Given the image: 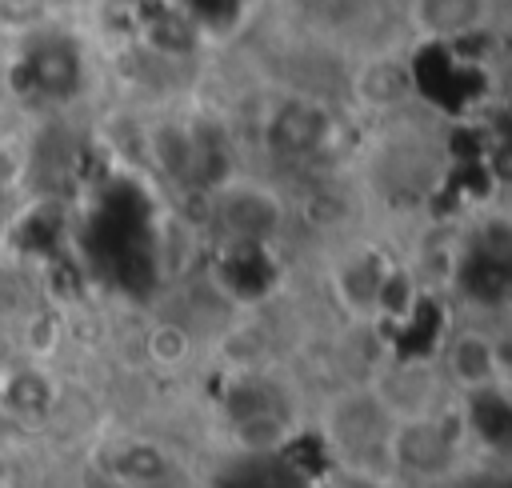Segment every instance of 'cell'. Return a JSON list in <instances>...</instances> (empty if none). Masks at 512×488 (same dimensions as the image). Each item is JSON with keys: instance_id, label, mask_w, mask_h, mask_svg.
<instances>
[{"instance_id": "cell-1", "label": "cell", "mask_w": 512, "mask_h": 488, "mask_svg": "<svg viewBox=\"0 0 512 488\" xmlns=\"http://www.w3.org/2000/svg\"><path fill=\"white\" fill-rule=\"evenodd\" d=\"M384 448L400 468H412V472H436L452 456V440L432 416L396 420V428H388Z\"/></svg>"}, {"instance_id": "cell-2", "label": "cell", "mask_w": 512, "mask_h": 488, "mask_svg": "<svg viewBox=\"0 0 512 488\" xmlns=\"http://www.w3.org/2000/svg\"><path fill=\"white\" fill-rule=\"evenodd\" d=\"M448 376L468 392L492 388L500 376V356H496L492 340L484 332H460L448 344Z\"/></svg>"}, {"instance_id": "cell-3", "label": "cell", "mask_w": 512, "mask_h": 488, "mask_svg": "<svg viewBox=\"0 0 512 488\" xmlns=\"http://www.w3.org/2000/svg\"><path fill=\"white\" fill-rule=\"evenodd\" d=\"M332 436L348 448L364 444H384L388 440V416L372 396H356L332 412Z\"/></svg>"}, {"instance_id": "cell-4", "label": "cell", "mask_w": 512, "mask_h": 488, "mask_svg": "<svg viewBox=\"0 0 512 488\" xmlns=\"http://www.w3.org/2000/svg\"><path fill=\"white\" fill-rule=\"evenodd\" d=\"M232 440L244 452H272L288 440V424L272 404H256L252 412H240L232 420Z\"/></svg>"}, {"instance_id": "cell-5", "label": "cell", "mask_w": 512, "mask_h": 488, "mask_svg": "<svg viewBox=\"0 0 512 488\" xmlns=\"http://www.w3.org/2000/svg\"><path fill=\"white\" fill-rule=\"evenodd\" d=\"M356 92H360V100L372 104V108H392L396 100H404L408 76H404V68L392 64V60H372V64L360 68Z\"/></svg>"}, {"instance_id": "cell-6", "label": "cell", "mask_w": 512, "mask_h": 488, "mask_svg": "<svg viewBox=\"0 0 512 488\" xmlns=\"http://www.w3.org/2000/svg\"><path fill=\"white\" fill-rule=\"evenodd\" d=\"M188 352H192V340H188V332H184L180 324H156V328L148 332V356H152L160 368L184 364Z\"/></svg>"}, {"instance_id": "cell-7", "label": "cell", "mask_w": 512, "mask_h": 488, "mask_svg": "<svg viewBox=\"0 0 512 488\" xmlns=\"http://www.w3.org/2000/svg\"><path fill=\"white\" fill-rule=\"evenodd\" d=\"M120 472L132 476V480H156V476L164 472V456H160L156 448L136 444V448H128V456L120 460Z\"/></svg>"}, {"instance_id": "cell-8", "label": "cell", "mask_w": 512, "mask_h": 488, "mask_svg": "<svg viewBox=\"0 0 512 488\" xmlns=\"http://www.w3.org/2000/svg\"><path fill=\"white\" fill-rule=\"evenodd\" d=\"M20 172H24V148L12 136H4L0 140V184H16Z\"/></svg>"}]
</instances>
